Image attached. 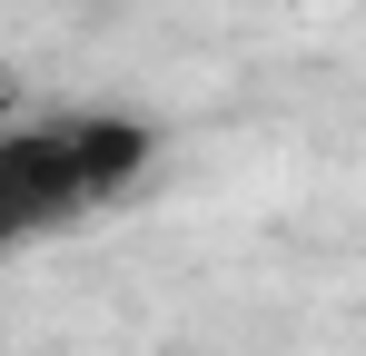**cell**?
<instances>
[{
  "label": "cell",
  "instance_id": "1",
  "mask_svg": "<svg viewBox=\"0 0 366 356\" xmlns=\"http://www.w3.org/2000/svg\"><path fill=\"white\" fill-rule=\"evenodd\" d=\"M159 159V139L119 109H69V119H10L0 129V257L30 237L69 228L89 208L129 198Z\"/></svg>",
  "mask_w": 366,
  "mask_h": 356
},
{
  "label": "cell",
  "instance_id": "2",
  "mask_svg": "<svg viewBox=\"0 0 366 356\" xmlns=\"http://www.w3.org/2000/svg\"><path fill=\"white\" fill-rule=\"evenodd\" d=\"M10 109H20V79H10V69H0V129H10Z\"/></svg>",
  "mask_w": 366,
  "mask_h": 356
}]
</instances>
